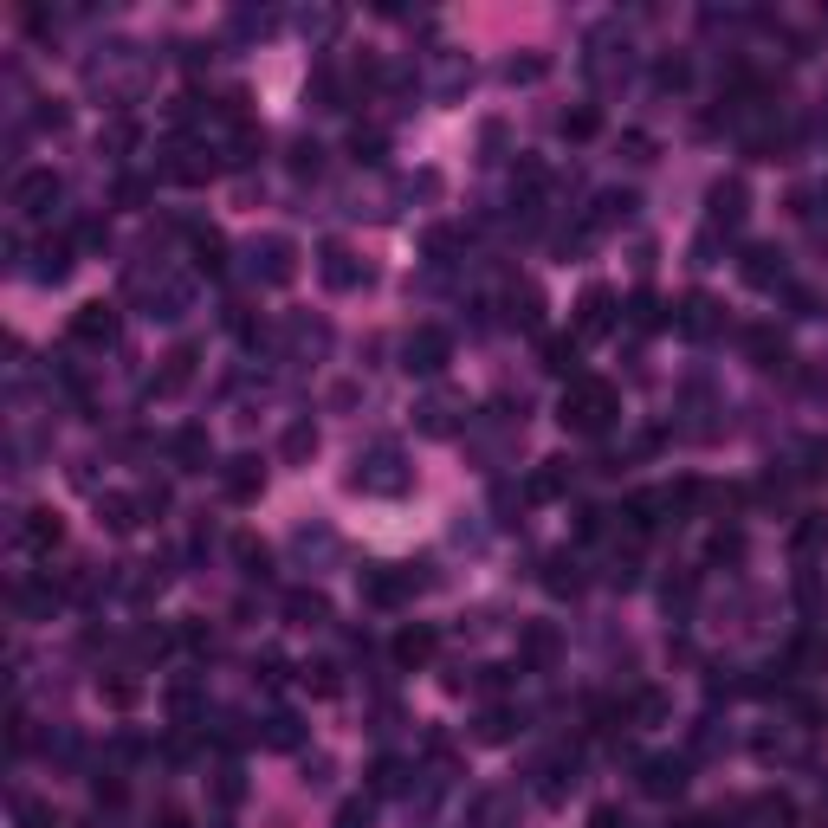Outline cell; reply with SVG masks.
<instances>
[{
	"mask_svg": "<svg viewBox=\"0 0 828 828\" xmlns=\"http://www.w3.org/2000/svg\"><path fill=\"white\" fill-rule=\"evenodd\" d=\"M615 414H621V395H615V382H602V376H576L557 402V421L570 427V434H602Z\"/></svg>",
	"mask_w": 828,
	"mask_h": 828,
	"instance_id": "cell-1",
	"label": "cell"
},
{
	"mask_svg": "<svg viewBox=\"0 0 828 828\" xmlns=\"http://www.w3.org/2000/svg\"><path fill=\"white\" fill-rule=\"evenodd\" d=\"M427 576L414 570H389V563H369L363 576H356V589H363V602H376V609H395V602L408 596V589H421Z\"/></svg>",
	"mask_w": 828,
	"mask_h": 828,
	"instance_id": "cell-2",
	"label": "cell"
},
{
	"mask_svg": "<svg viewBox=\"0 0 828 828\" xmlns=\"http://www.w3.org/2000/svg\"><path fill=\"white\" fill-rule=\"evenodd\" d=\"M402 356H408V376H440L447 369V356H453V343H447V330H434V324H421L414 337L402 343Z\"/></svg>",
	"mask_w": 828,
	"mask_h": 828,
	"instance_id": "cell-3",
	"label": "cell"
},
{
	"mask_svg": "<svg viewBox=\"0 0 828 828\" xmlns=\"http://www.w3.org/2000/svg\"><path fill=\"white\" fill-rule=\"evenodd\" d=\"M65 337L85 343V350H104V343H117V311L110 305H78L72 324H65Z\"/></svg>",
	"mask_w": 828,
	"mask_h": 828,
	"instance_id": "cell-4",
	"label": "cell"
},
{
	"mask_svg": "<svg viewBox=\"0 0 828 828\" xmlns=\"http://www.w3.org/2000/svg\"><path fill=\"white\" fill-rule=\"evenodd\" d=\"M350 486H356V492H402V486H408L402 453H389V447H382V453H369V460H363V473H356Z\"/></svg>",
	"mask_w": 828,
	"mask_h": 828,
	"instance_id": "cell-5",
	"label": "cell"
},
{
	"mask_svg": "<svg viewBox=\"0 0 828 828\" xmlns=\"http://www.w3.org/2000/svg\"><path fill=\"white\" fill-rule=\"evenodd\" d=\"M52 201H59V175L52 169H26L20 182H13V207H20V214H52Z\"/></svg>",
	"mask_w": 828,
	"mask_h": 828,
	"instance_id": "cell-6",
	"label": "cell"
},
{
	"mask_svg": "<svg viewBox=\"0 0 828 828\" xmlns=\"http://www.w3.org/2000/svg\"><path fill=\"white\" fill-rule=\"evenodd\" d=\"M259 486H266V466L246 453V460H227V473H220V492H227L233 505H246V499H259Z\"/></svg>",
	"mask_w": 828,
	"mask_h": 828,
	"instance_id": "cell-7",
	"label": "cell"
},
{
	"mask_svg": "<svg viewBox=\"0 0 828 828\" xmlns=\"http://www.w3.org/2000/svg\"><path fill=\"white\" fill-rule=\"evenodd\" d=\"M641 790L647 796H680L686 790V757H647L641 764Z\"/></svg>",
	"mask_w": 828,
	"mask_h": 828,
	"instance_id": "cell-8",
	"label": "cell"
},
{
	"mask_svg": "<svg viewBox=\"0 0 828 828\" xmlns=\"http://www.w3.org/2000/svg\"><path fill=\"white\" fill-rule=\"evenodd\" d=\"M609 324H615V298L602 292V285H589L583 305H576V337H602Z\"/></svg>",
	"mask_w": 828,
	"mask_h": 828,
	"instance_id": "cell-9",
	"label": "cell"
},
{
	"mask_svg": "<svg viewBox=\"0 0 828 828\" xmlns=\"http://www.w3.org/2000/svg\"><path fill=\"white\" fill-rule=\"evenodd\" d=\"M744 279H751L757 292L783 285V253H770V246H744Z\"/></svg>",
	"mask_w": 828,
	"mask_h": 828,
	"instance_id": "cell-10",
	"label": "cell"
},
{
	"mask_svg": "<svg viewBox=\"0 0 828 828\" xmlns=\"http://www.w3.org/2000/svg\"><path fill=\"white\" fill-rule=\"evenodd\" d=\"M317 272H324V285H337V292H350V285L363 279V272H356V253H350V246H324V266H317Z\"/></svg>",
	"mask_w": 828,
	"mask_h": 828,
	"instance_id": "cell-11",
	"label": "cell"
},
{
	"mask_svg": "<svg viewBox=\"0 0 828 828\" xmlns=\"http://www.w3.org/2000/svg\"><path fill=\"white\" fill-rule=\"evenodd\" d=\"M434 660V628H402L395 634V667H421Z\"/></svg>",
	"mask_w": 828,
	"mask_h": 828,
	"instance_id": "cell-12",
	"label": "cell"
},
{
	"mask_svg": "<svg viewBox=\"0 0 828 828\" xmlns=\"http://www.w3.org/2000/svg\"><path fill=\"white\" fill-rule=\"evenodd\" d=\"M680 330H686V337H712V330H719V305L693 292V298L680 305Z\"/></svg>",
	"mask_w": 828,
	"mask_h": 828,
	"instance_id": "cell-13",
	"label": "cell"
},
{
	"mask_svg": "<svg viewBox=\"0 0 828 828\" xmlns=\"http://www.w3.org/2000/svg\"><path fill=\"white\" fill-rule=\"evenodd\" d=\"M20 537H26V550H59L65 524L52 518V512H26V524H20Z\"/></svg>",
	"mask_w": 828,
	"mask_h": 828,
	"instance_id": "cell-14",
	"label": "cell"
},
{
	"mask_svg": "<svg viewBox=\"0 0 828 828\" xmlns=\"http://www.w3.org/2000/svg\"><path fill=\"white\" fill-rule=\"evenodd\" d=\"M744 220V182H719L712 188V227H738Z\"/></svg>",
	"mask_w": 828,
	"mask_h": 828,
	"instance_id": "cell-15",
	"label": "cell"
},
{
	"mask_svg": "<svg viewBox=\"0 0 828 828\" xmlns=\"http://www.w3.org/2000/svg\"><path fill=\"white\" fill-rule=\"evenodd\" d=\"M518 654L531 660V667H544V660H557V628H550V621H537V628H524Z\"/></svg>",
	"mask_w": 828,
	"mask_h": 828,
	"instance_id": "cell-16",
	"label": "cell"
},
{
	"mask_svg": "<svg viewBox=\"0 0 828 828\" xmlns=\"http://www.w3.org/2000/svg\"><path fill=\"white\" fill-rule=\"evenodd\" d=\"M98 512H104L110 531H136V524H143V518H136V499H130V492H110V499H98Z\"/></svg>",
	"mask_w": 828,
	"mask_h": 828,
	"instance_id": "cell-17",
	"label": "cell"
},
{
	"mask_svg": "<svg viewBox=\"0 0 828 828\" xmlns=\"http://www.w3.org/2000/svg\"><path fill=\"white\" fill-rule=\"evenodd\" d=\"M544 369H550V376H570V382H576V337H550V343H544Z\"/></svg>",
	"mask_w": 828,
	"mask_h": 828,
	"instance_id": "cell-18",
	"label": "cell"
},
{
	"mask_svg": "<svg viewBox=\"0 0 828 828\" xmlns=\"http://www.w3.org/2000/svg\"><path fill=\"white\" fill-rule=\"evenodd\" d=\"M563 486H570V466H563V460H550L544 473H531V486H524V492H531V499H557Z\"/></svg>",
	"mask_w": 828,
	"mask_h": 828,
	"instance_id": "cell-19",
	"label": "cell"
},
{
	"mask_svg": "<svg viewBox=\"0 0 828 828\" xmlns=\"http://www.w3.org/2000/svg\"><path fill=\"white\" fill-rule=\"evenodd\" d=\"M188 376H195V350H175V356H169V369L156 376V395H175Z\"/></svg>",
	"mask_w": 828,
	"mask_h": 828,
	"instance_id": "cell-20",
	"label": "cell"
},
{
	"mask_svg": "<svg viewBox=\"0 0 828 828\" xmlns=\"http://www.w3.org/2000/svg\"><path fill=\"white\" fill-rule=\"evenodd\" d=\"M557 130H563V136H570V143H589V136H596V130H602V117H596V110H589V104H583V110H563V123H557Z\"/></svg>",
	"mask_w": 828,
	"mask_h": 828,
	"instance_id": "cell-21",
	"label": "cell"
},
{
	"mask_svg": "<svg viewBox=\"0 0 828 828\" xmlns=\"http://www.w3.org/2000/svg\"><path fill=\"white\" fill-rule=\"evenodd\" d=\"M259 253H266V279H272V285L292 279V240H266Z\"/></svg>",
	"mask_w": 828,
	"mask_h": 828,
	"instance_id": "cell-22",
	"label": "cell"
},
{
	"mask_svg": "<svg viewBox=\"0 0 828 828\" xmlns=\"http://www.w3.org/2000/svg\"><path fill=\"white\" fill-rule=\"evenodd\" d=\"M285 615H292V621H298V628H317V621H324L330 609H324V596H305V589H298V596H292V602H285Z\"/></svg>",
	"mask_w": 828,
	"mask_h": 828,
	"instance_id": "cell-23",
	"label": "cell"
},
{
	"mask_svg": "<svg viewBox=\"0 0 828 828\" xmlns=\"http://www.w3.org/2000/svg\"><path fill=\"white\" fill-rule=\"evenodd\" d=\"M628 214H634V195H628V188H615V195L596 201V227H615V220H628Z\"/></svg>",
	"mask_w": 828,
	"mask_h": 828,
	"instance_id": "cell-24",
	"label": "cell"
},
{
	"mask_svg": "<svg viewBox=\"0 0 828 828\" xmlns=\"http://www.w3.org/2000/svg\"><path fill=\"white\" fill-rule=\"evenodd\" d=\"M576 583H583V576H576V563H570V557H550V563H544V589H557V596H570Z\"/></svg>",
	"mask_w": 828,
	"mask_h": 828,
	"instance_id": "cell-25",
	"label": "cell"
},
{
	"mask_svg": "<svg viewBox=\"0 0 828 828\" xmlns=\"http://www.w3.org/2000/svg\"><path fill=\"white\" fill-rule=\"evenodd\" d=\"M305 453H317V427L292 421V427H285V460H305Z\"/></svg>",
	"mask_w": 828,
	"mask_h": 828,
	"instance_id": "cell-26",
	"label": "cell"
},
{
	"mask_svg": "<svg viewBox=\"0 0 828 828\" xmlns=\"http://www.w3.org/2000/svg\"><path fill=\"white\" fill-rule=\"evenodd\" d=\"M175 460H182V466L207 460V434H201V427H182V434H175Z\"/></svg>",
	"mask_w": 828,
	"mask_h": 828,
	"instance_id": "cell-27",
	"label": "cell"
},
{
	"mask_svg": "<svg viewBox=\"0 0 828 828\" xmlns=\"http://www.w3.org/2000/svg\"><path fill=\"white\" fill-rule=\"evenodd\" d=\"M751 356H757L764 369H777V363H783V337H777V330H751Z\"/></svg>",
	"mask_w": 828,
	"mask_h": 828,
	"instance_id": "cell-28",
	"label": "cell"
},
{
	"mask_svg": "<svg viewBox=\"0 0 828 828\" xmlns=\"http://www.w3.org/2000/svg\"><path fill=\"white\" fill-rule=\"evenodd\" d=\"M369 777H376V796H395V790H402V783H408V770L395 764V757H382V764L369 770Z\"/></svg>",
	"mask_w": 828,
	"mask_h": 828,
	"instance_id": "cell-29",
	"label": "cell"
},
{
	"mask_svg": "<svg viewBox=\"0 0 828 828\" xmlns=\"http://www.w3.org/2000/svg\"><path fill=\"white\" fill-rule=\"evenodd\" d=\"M65 272H72V253H65V246H46V253H39V279H65Z\"/></svg>",
	"mask_w": 828,
	"mask_h": 828,
	"instance_id": "cell-30",
	"label": "cell"
},
{
	"mask_svg": "<svg viewBox=\"0 0 828 828\" xmlns=\"http://www.w3.org/2000/svg\"><path fill=\"white\" fill-rule=\"evenodd\" d=\"M479 738H486V744H505V738H512V712H486V719H479Z\"/></svg>",
	"mask_w": 828,
	"mask_h": 828,
	"instance_id": "cell-31",
	"label": "cell"
},
{
	"mask_svg": "<svg viewBox=\"0 0 828 828\" xmlns=\"http://www.w3.org/2000/svg\"><path fill=\"white\" fill-rule=\"evenodd\" d=\"M350 149H356V162H382V136H376V130H356Z\"/></svg>",
	"mask_w": 828,
	"mask_h": 828,
	"instance_id": "cell-32",
	"label": "cell"
},
{
	"mask_svg": "<svg viewBox=\"0 0 828 828\" xmlns=\"http://www.w3.org/2000/svg\"><path fill=\"white\" fill-rule=\"evenodd\" d=\"M292 169L298 175H317V169H324V149H317V143H298L292 149Z\"/></svg>",
	"mask_w": 828,
	"mask_h": 828,
	"instance_id": "cell-33",
	"label": "cell"
},
{
	"mask_svg": "<svg viewBox=\"0 0 828 828\" xmlns=\"http://www.w3.org/2000/svg\"><path fill=\"white\" fill-rule=\"evenodd\" d=\"M195 253H201V259H195L201 272H220V233H201V240H195Z\"/></svg>",
	"mask_w": 828,
	"mask_h": 828,
	"instance_id": "cell-34",
	"label": "cell"
},
{
	"mask_svg": "<svg viewBox=\"0 0 828 828\" xmlns=\"http://www.w3.org/2000/svg\"><path fill=\"white\" fill-rule=\"evenodd\" d=\"M20 828H59V816L46 803H20Z\"/></svg>",
	"mask_w": 828,
	"mask_h": 828,
	"instance_id": "cell-35",
	"label": "cell"
},
{
	"mask_svg": "<svg viewBox=\"0 0 828 828\" xmlns=\"http://www.w3.org/2000/svg\"><path fill=\"white\" fill-rule=\"evenodd\" d=\"M634 324H641V330H654V324H660V298H654V292L634 298Z\"/></svg>",
	"mask_w": 828,
	"mask_h": 828,
	"instance_id": "cell-36",
	"label": "cell"
},
{
	"mask_svg": "<svg viewBox=\"0 0 828 828\" xmlns=\"http://www.w3.org/2000/svg\"><path fill=\"white\" fill-rule=\"evenodd\" d=\"M337 828H369V803H363V796H356V803H343V809H337Z\"/></svg>",
	"mask_w": 828,
	"mask_h": 828,
	"instance_id": "cell-37",
	"label": "cell"
},
{
	"mask_svg": "<svg viewBox=\"0 0 828 828\" xmlns=\"http://www.w3.org/2000/svg\"><path fill=\"white\" fill-rule=\"evenodd\" d=\"M512 317H518V324H537V292H531V285L512 292Z\"/></svg>",
	"mask_w": 828,
	"mask_h": 828,
	"instance_id": "cell-38",
	"label": "cell"
},
{
	"mask_svg": "<svg viewBox=\"0 0 828 828\" xmlns=\"http://www.w3.org/2000/svg\"><path fill=\"white\" fill-rule=\"evenodd\" d=\"M453 246H460V233H453V227H434V233H427V253H434V259H447Z\"/></svg>",
	"mask_w": 828,
	"mask_h": 828,
	"instance_id": "cell-39",
	"label": "cell"
},
{
	"mask_svg": "<svg viewBox=\"0 0 828 828\" xmlns=\"http://www.w3.org/2000/svg\"><path fill=\"white\" fill-rule=\"evenodd\" d=\"M233 550H240V563H246V570H253V576H266V550H259L253 537H240V544H233Z\"/></svg>",
	"mask_w": 828,
	"mask_h": 828,
	"instance_id": "cell-40",
	"label": "cell"
},
{
	"mask_svg": "<svg viewBox=\"0 0 828 828\" xmlns=\"http://www.w3.org/2000/svg\"><path fill=\"white\" fill-rule=\"evenodd\" d=\"M98 693L110 699V706H130V699H136V680H104Z\"/></svg>",
	"mask_w": 828,
	"mask_h": 828,
	"instance_id": "cell-41",
	"label": "cell"
},
{
	"mask_svg": "<svg viewBox=\"0 0 828 828\" xmlns=\"http://www.w3.org/2000/svg\"><path fill=\"white\" fill-rule=\"evenodd\" d=\"M822 531H828V524H822V518H809L803 531H796V550H816V544H822Z\"/></svg>",
	"mask_w": 828,
	"mask_h": 828,
	"instance_id": "cell-42",
	"label": "cell"
},
{
	"mask_svg": "<svg viewBox=\"0 0 828 828\" xmlns=\"http://www.w3.org/2000/svg\"><path fill=\"white\" fill-rule=\"evenodd\" d=\"M272 744H298V719H272Z\"/></svg>",
	"mask_w": 828,
	"mask_h": 828,
	"instance_id": "cell-43",
	"label": "cell"
}]
</instances>
